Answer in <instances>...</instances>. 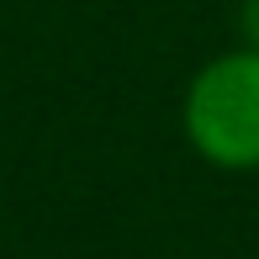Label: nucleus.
Masks as SVG:
<instances>
[{
  "instance_id": "2",
  "label": "nucleus",
  "mask_w": 259,
  "mask_h": 259,
  "mask_svg": "<svg viewBox=\"0 0 259 259\" xmlns=\"http://www.w3.org/2000/svg\"><path fill=\"white\" fill-rule=\"evenodd\" d=\"M238 42L259 53V0H243L238 6Z\"/></svg>"
},
{
  "instance_id": "1",
  "label": "nucleus",
  "mask_w": 259,
  "mask_h": 259,
  "mask_svg": "<svg viewBox=\"0 0 259 259\" xmlns=\"http://www.w3.org/2000/svg\"><path fill=\"white\" fill-rule=\"evenodd\" d=\"M180 122L191 148L217 169H259V53L233 48L196 69Z\"/></svg>"
}]
</instances>
